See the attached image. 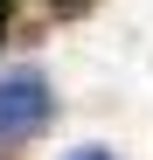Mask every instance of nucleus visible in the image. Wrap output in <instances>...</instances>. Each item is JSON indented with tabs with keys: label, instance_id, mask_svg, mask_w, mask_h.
Wrapping results in <instances>:
<instances>
[{
	"label": "nucleus",
	"instance_id": "1",
	"mask_svg": "<svg viewBox=\"0 0 153 160\" xmlns=\"http://www.w3.org/2000/svg\"><path fill=\"white\" fill-rule=\"evenodd\" d=\"M49 125H56V84L35 63L0 70V146H21L35 132H49Z\"/></svg>",
	"mask_w": 153,
	"mask_h": 160
},
{
	"label": "nucleus",
	"instance_id": "2",
	"mask_svg": "<svg viewBox=\"0 0 153 160\" xmlns=\"http://www.w3.org/2000/svg\"><path fill=\"white\" fill-rule=\"evenodd\" d=\"M14 14H21V0H0V49L14 42Z\"/></svg>",
	"mask_w": 153,
	"mask_h": 160
},
{
	"label": "nucleus",
	"instance_id": "3",
	"mask_svg": "<svg viewBox=\"0 0 153 160\" xmlns=\"http://www.w3.org/2000/svg\"><path fill=\"white\" fill-rule=\"evenodd\" d=\"M42 7H49V14H91L97 0H42Z\"/></svg>",
	"mask_w": 153,
	"mask_h": 160
},
{
	"label": "nucleus",
	"instance_id": "4",
	"mask_svg": "<svg viewBox=\"0 0 153 160\" xmlns=\"http://www.w3.org/2000/svg\"><path fill=\"white\" fill-rule=\"evenodd\" d=\"M63 160H118L111 146H76V153H63Z\"/></svg>",
	"mask_w": 153,
	"mask_h": 160
}]
</instances>
